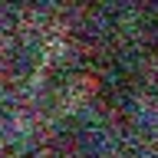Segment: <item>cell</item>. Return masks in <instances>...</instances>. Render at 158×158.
<instances>
[{"label": "cell", "instance_id": "obj_4", "mask_svg": "<svg viewBox=\"0 0 158 158\" xmlns=\"http://www.w3.org/2000/svg\"><path fill=\"white\" fill-rule=\"evenodd\" d=\"M138 36H142V43H145L148 49L158 53V10H152V13L142 17V23H138Z\"/></svg>", "mask_w": 158, "mask_h": 158}, {"label": "cell", "instance_id": "obj_5", "mask_svg": "<svg viewBox=\"0 0 158 158\" xmlns=\"http://www.w3.org/2000/svg\"><path fill=\"white\" fill-rule=\"evenodd\" d=\"M0 158H40V155L30 142H3L0 145Z\"/></svg>", "mask_w": 158, "mask_h": 158}, {"label": "cell", "instance_id": "obj_6", "mask_svg": "<svg viewBox=\"0 0 158 158\" xmlns=\"http://www.w3.org/2000/svg\"><path fill=\"white\" fill-rule=\"evenodd\" d=\"M145 89H148V99L158 106V66H155V73L148 76V82H145Z\"/></svg>", "mask_w": 158, "mask_h": 158}, {"label": "cell", "instance_id": "obj_1", "mask_svg": "<svg viewBox=\"0 0 158 158\" xmlns=\"http://www.w3.org/2000/svg\"><path fill=\"white\" fill-rule=\"evenodd\" d=\"M43 63H46V53H43V43L30 33H17L0 43V89L7 92H20V89H30L43 73Z\"/></svg>", "mask_w": 158, "mask_h": 158}, {"label": "cell", "instance_id": "obj_3", "mask_svg": "<svg viewBox=\"0 0 158 158\" xmlns=\"http://www.w3.org/2000/svg\"><path fill=\"white\" fill-rule=\"evenodd\" d=\"M142 79L125 59H106L99 66V76H96V96L102 106L109 109H125L132 99H135Z\"/></svg>", "mask_w": 158, "mask_h": 158}, {"label": "cell", "instance_id": "obj_2", "mask_svg": "<svg viewBox=\"0 0 158 158\" xmlns=\"http://www.w3.org/2000/svg\"><path fill=\"white\" fill-rule=\"evenodd\" d=\"M99 125L82 112H69L56 118L49 132V155L53 158H92L99 152Z\"/></svg>", "mask_w": 158, "mask_h": 158}]
</instances>
